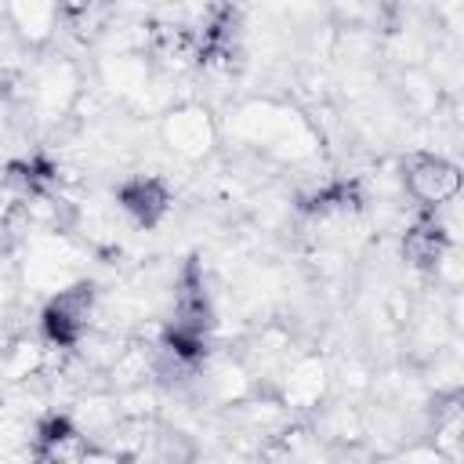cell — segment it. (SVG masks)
Wrapping results in <instances>:
<instances>
[{"label": "cell", "mask_w": 464, "mask_h": 464, "mask_svg": "<svg viewBox=\"0 0 464 464\" xmlns=\"http://www.w3.org/2000/svg\"><path fill=\"white\" fill-rule=\"evenodd\" d=\"M446 246H450V239H446L442 225H435L431 218L417 221V225L406 232V243H402L406 257H410L413 265H420V268L439 265V257H442V250H446Z\"/></svg>", "instance_id": "cell-6"}, {"label": "cell", "mask_w": 464, "mask_h": 464, "mask_svg": "<svg viewBox=\"0 0 464 464\" xmlns=\"http://www.w3.org/2000/svg\"><path fill=\"white\" fill-rule=\"evenodd\" d=\"M359 203H362L359 181H334V185L312 192L301 207L308 214H330V210H359Z\"/></svg>", "instance_id": "cell-7"}, {"label": "cell", "mask_w": 464, "mask_h": 464, "mask_svg": "<svg viewBox=\"0 0 464 464\" xmlns=\"http://www.w3.org/2000/svg\"><path fill=\"white\" fill-rule=\"evenodd\" d=\"M11 178L22 181L29 192H40V188H47L54 181V167L47 160H25V163H14L11 167Z\"/></svg>", "instance_id": "cell-9"}, {"label": "cell", "mask_w": 464, "mask_h": 464, "mask_svg": "<svg viewBox=\"0 0 464 464\" xmlns=\"http://www.w3.org/2000/svg\"><path fill=\"white\" fill-rule=\"evenodd\" d=\"M120 207L138 221V225H156L167 214L170 192L160 178H130L127 185H120Z\"/></svg>", "instance_id": "cell-3"}, {"label": "cell", "mask_w": 464, "mask_h": 464, "mask_svg": "<svg viewBox=\"0 0 464 464\" xmlns=\"http://www.w3.org/2000/svg\"><path fill=\"white\" fill-rule=\"evenodd\" d=\"M76 453V431L65 417H51L40 424V435L33 442V460L36 464H69Z\"/></svg>", "instance_id": "cell-5"}, {"label": "cell", "mask_w": 464, "mask_h": 464, "mask_svg": "<svg viewBox=\"0 0 464 464\" xmlns=\"http://www.w3.org/2000/svg\"><path fill=\"white\" fill-rule=\"evenodd\" d=\"M402 181H406V188H410L420 203H428V207L446 203V199L457 196V188H460L457 167L446 163V160H439V156H424V152H417V156H410V160L402 163Z\"/></svg>", "instance_id": "cell-2"}, {"label": "cell", "mask_w": 464, "mask_h": 464, "mask_svg": "<svg viewBox=\"0 0 464 464\" xmlns=\"http://www.w3.org/2000/svg\"><path fill=\"white\" fill-rule=\"evenodd\" d=\"M163 348H167V355H170L174 362H181V366H196V362L207 355L203 334H192V330H181V326H170V330L163 334Z\"/></svg>", "instance_id": "cell-8"}, {"label": "cell", "mask_w": 464, "mask_h": 464, "mask_svg": "<svg viewBox=\"0 0 464 464\" xmlns=\"http://www.w3.org/2000/svg\"><path fill=\"white\" fill-rule=\"evenodd\" d=\"M174 326L192 330V334H207V326H210V304H207L203 276H199L196 261H188V268L178 283V319H174Z\"/></svg>", "instance_id": "cell-4"}, {"label": "cell", "mask_w": 464, "mask_h": 464, "mask_svg": "<svg viewBox=\"0 0 464 464\" xmlns=\"http://www.w3.org/2000/svg\"><path fill=\"white\" fill-rule=\"evenodd\" d=\"M91 301H94V286L91 283H80L72 290H62L47 308H44V334L47 341L69 348L80 341L83 326H87V315H91Z\"/></svg>", "instance_id": "cell-1"}]
</instances>
